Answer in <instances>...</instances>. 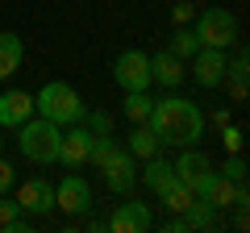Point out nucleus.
I'll return each instance as SVG.
<instances>
[{"label": "nucleus", "instance_id": "f8f14e48", "mask_svg": "<svg viewBox=\"0 0 250 233\" xmlns=\"http://www.w3.org/2000/svg\"><path fill=\"white\" fill-rule=\"evenodd\" d=\"M29 116H34V92H25V88L0 92V129H17Z\"/></svg>", "mask_w": 250, "mask_h": 233}, {"label": "nucleus", "instance_id": "cd10ccee", "mask_svg": "<svg viewBox=\"0 0 250 233\" xmlns=\"http://www.w3.org/2000/svg\"><path fill=\"white\" fill-rule=\"evenodd\" d=\"M192 13H196V4H192V0H179L175 9H171V21H175V25H188V21H192Z\"/></svg>", "mask_w": 250, "mask_h": 233}, {"label": "nucleus", "instance_id": "1a4fd4ad", "mask_svg": "<svg viewBox=\"0 0 250 233\" xmlns=\"http://www.w3.org/2000/svg\"><path fill=\"white\" fill-rule=\"evenodd\" d=\"M100 171H104L108 192H117V196H129V192L138 188V158L125 150V146H121V150H117V154H113V158H108Z\"/></svg>", "mask_w": 250, "mask_h": 233}, {"label": "nucleus", "instance_id": "4be33fe9", "mask_svg": "<svg viewBox=\"0 0 250 233\" xmlns=\"http://www.w3.org/2000/svg\"><path fill=\"white\" fill-rule=\"evenodd\" d=\"M150 92H125V121H134V125H142L146 116H150Z\"/></svg>", "mask_w": 250, "mask_h": 233}, {"label": "nucleus", "instance_id": "2f4dec72", "mask_svg": "<svg viewBox=\"0 0 250 233\" xmlns=\"http://www.w3.org/2000/svg\"><path fill=\"white\" fill-rule=\"evenodd\" d=\"M163 229H167V233H184V229H188V221H184V216H171Z\"/></svg>", "mask_w": 250, "mask_h": 233}, {"label": "nucleus", "instance_id": "2eb2a0df", "mask_svg": "<svg viewBox=\"0 0 250 233\" xmlns=\"http://www.w3.org/2000/svg\"><path fill=\"white\" fill-rule=\"evenodd\" d=\"M21 63H25V42H21L17 34H0V79H9V75L21 71Z\"/></svg>", "mask_w": 250, "mask_h": 233}, {"label": "nucleus", "instance_id": "7ed1b4c3", "mask_svg": "<svg viewBox=\"0 0 250 233\" xmlns=\"http://www.w3.org/2000/svg\"><path fill=\"white\" fill-rule=\"evenodd\" d=\"M59 137H62V125H54L46 116H29L17 125V150L38 167H50L59 158Z\"/></svg>", "mask_w": 250, "mask_h": 233}, {"label": "nucleus", "instance_id": "a878e982", "mask_svg": "<svg viewBox=\"0 0 250 233\" xmlns=\"http://www.w3.org/2000/svg\"><path fill=\"white\" fill-rule=\"evenodd\" d=\"M17 216H21V204H17V200H9V192H4V196H0V225L17 221Z\"/></svg>", "mask_w": 250, "mask_h": 233}, {"label": "nucleus", "instance_id": "6e6552de", "mask_svg": "<svg viewBox=\"0 0 250 233\" xmlns=\"http://www.w3.org/2000/svg\"><path fill=\"white\" fill-rule=\"evenodd\" d=\"M188 63H192V79H196L205 92H213V88L225 83V63H229L225 50H217V46H200Z\"/></svg>", "mask_w": 250, "mask_h": 233}, {"label": "nucleus", "instance_id": "4468645a", "mask_svg": "<svg viewBox=\"0 0 250 233\" xmlns=\"http://www.w3.org/2000/svg\"><path fill=\"white\" fill-rule=\"evenodd\" d=\"M171 179H175V167H171L163 154H150V158H142V167H138V183H146L150 192H163Z\"/></svg>", "mask_w": 250, "mask_h": 233}, {"label": "nucleus", "instance_id": "423d86ee", "mask_svg": "<svg viewBox=\"0 0 250 233\" xmlns=\"http://www.w3.org/2000/svg\"><path fill=\"white\" fill-rule=\"evenodd\" d=\"M92 129L83 125H62V137H59V158L54 162H62L67 171H80V167H88V154H92Z\"/></svg>", "mask_w": 250, "mask_h": 233}, {"label": "nucleus", "instance_id": "20e7f679", "mask_svg": "<svg viewBox=\"0 0 250 233\" xmlns=\"http://www.w3.org/2000/svg\"><path fill=\"white\" fill-rule=\"evenodd\" d=\"M192 34L200 38V46L229 50V46H238L242 25H238V17H233L229 9H205V13L196 17V25H192Z\"/></svg>", "mask_w": 250, "mask_h": 233}, {"label": "nucleus", "instance_id": "412c9836", "mask_svg": "<svg viewBox=\"0 0 250 233\" xmlns=\"http://www.w3.org/2000/svg\"><path fill=\"white\" fill-rule=\"evenodd\" d=\"M233 192H238V183H233V179H225V175H217V179H213V188L205 192V200L217 208V213H221V208H233Z\"/></svg>", "mask_w": 250, "mask_h": 233}, {"label": "nucleus", "instance_id": "7c9ffc66", "mask_svg": "<svg viewBox=\"0 0 250 233\" xmlns=\"http://www.w3.org/2000/svg\"><path fill=\"white\" fill-rule=\"evenodd\" d=\"M205 121H213L217 129H221V125H229V108H217V113H213V116H205Z\"/></svg>", "mask_w": 250, "mask_h": 233}, {"label": "nucleus", "instance_id": "aec40b11", "mask_svg": "<svg viewBox=\"0 0 250 233\" xmlns=\"http://www.w3.org/2000/svg\"><path fill=\"white\" fill-rule=\"evenodd\" d=\"M167 50H171V54H175L179 63H188V58H192V54H196V50H200V38H196V34H192V29H188V25H179V29H175V34H171V46H167Z\"/></svg>", "mask_w": 250, "mask_h": 233}, {"label": "nucleus", "instance_id": "9d476101", "mask_svg": "<svg viewBox=\"0 0 250 233\" xmlns=\"http://www.w3.org/2000/svg\"><path fill=\"white\" fill-rule=\"evenodd\" d=\"M21 204V213H29V216H46V213H54V183L50 179H25L17 188V196H13Z\"/></svg>", "mask_w": 250, "mask_h": 233}, {"label": "nucleus", "instance_id": "393cba45", "mask_svg": "<svg viewBox=\"0 0 250 233\" xmlns=\"http://www.w3.org/2000/svg\"><path fill=\"white\" fill-rule=\"evenodd\" d=\"M242 137H246V134H242V125H233V121H229V125H221V142H225V150H229V154H242Z\"/></svg>", "mask_w": 250, "mask_h": 233}, {"label": "nucleus", "instance_id": "f3484780", "mask_svg": "<svg viewBox=\"0 0 250 233\" xmlns=\"http://www.w3.org/2000/svg\"><path fill=\"white\" fill-rule=\"evenodd\" d=\"M171 167H175V175H179L184 183H192V179L200 175V171H208L213 162H208L205 154H200V146H184V154H179V158L171 162Z\"/></svg>", "mask_w": 250, "mask_h": 233}, {"label": "nucleus", "instance_id": "9b49d317", "mask_svg": "<svg viewBox=\"0 0 250 233\" xmlns=\"http://www.w3.org/2000/svg\"><path fill=\"white\" fill-rule=\"evenodd\" d=\"M154 225V213L146 200H125V204H117V213L108 216V229L113 233H146Z\"/></svg>", "mask_w": 250, "mask_h": 233}, {"label": "nucleus", "instance_id": "a211bd4d", "mask_svg": "<svg viewBox=\"0 0 250 233\" xmlns=\"http://www.w3.org/2000/svg\"><path fill=\"white\" fill-rule=\"evenodd\" d=\"M184 221H188V229H217V208L196 196L192 204L184 208Z\"/></svg>", "mask_w": 250, "mask_h": 233}, {"label": "nucleus", "instance_id": "c85d7f7f", "mask_svg": "<svg viewBox=\"0 0 250 233\" xmlns=\"http://www.w3.org/2000/svg\"><path fill=\"white\" fill-rule=\"evenodd\" d=\"M4 233H29V213H21L17 221H9V225H0Z\"/></svg>", "mask_w": 250, "mask_h": 233}, {"label": "nucleus", "instance_id": "b1692460", "mask_svg": "<svg viewBox=\"0 0 250 233\" xmlns=\"http://www.w3.org/2000/svg\"><path fill=\"white\" fill-rule=\"evenodd\" d=\"M217 175H225V179L242 183V179H246V158H242V154H229V158H225V167L217 171Z\"/></svg>", "mask_w": 250, "mask_h": 233}, {"label": "nucleus", "instance_id": "5701e85b", "mask_svg": "<svg viewBox=\"0 0 250 233\" xmlns=\"http://www.w3.org/2000/svg\"><path fill=\"white\" fill-rule=\"evenodd\" d=\"M83 125H88L92 134H113V113H104V108H92V113L83 116Z\"/></svg>", "mask_w": 250, "mask_h": 233}, {"label": "nucleus", "instance_id": "ddd939ff", "mask_svg": "<svg viewBox=\"0 0 250 233\" xmlns=\"http://www.w3.org/2000/svg\"><path fill=\"white\" fill-rule=\"evenodd\" d=\"M150 79L159 83V88H171V92H175L179 83L188 79V67L179 63L171 50H159V54H150Z\"/></svg>", "mask_w": 250, "mask_h": 233}, {"label": "nucleus", "instance_id": "0eeeda50", "mask_svg": "<svg viewBox=\"0 0 250 233\" xmlns=\"http://www.w3.org/2000/svg\"><path fill=\"white\" fill-rule=\"evenodd\" d=\"M54 208H62L67 216L92 213V188H88V179H83L80 171H71V175L59 179V188H54Z\"/></svg>", "mask_w": 250, "mask_h": 233}, {"label": "nucleus", "instance_id": "f257e3e1", "mask_svg": "<svg viewBox=\"0 0 250 233\" xmlns=\"http://www.w3.org/2000/svg\"><path fill=\"white\" fill-rule=\"evenodd\" d=\"M146 125L154 129V137H159L163 146H200V137H205V113H200V104H192L188 96H179V92H171V96H159L150 104V116H146Z\"/></svg>", "mask_w": 250, "mask_h": 233}, {"label": "nucleus", "instance_id": "dca6fc26", "mask_svg": "<svg viewBox=\"0 0 250 233\" xmlns=\"http://www.w3.org/2000/svg\"><path fill=\"white\" fill-rule=\"evenodd\" d=\"M125 150H129L138 162H142V158H150V154H159V150H163V142L154 137V129L142 121V125H134V129H129V137H125Z\"/></svg>", "mask_w": 250, "mask_h": 233}, {"label": "nucleus", "instance_id": "bb28decb", "mask_svg": "<svg viewBox=\"0 0 250 233\" xmlns=\"http://www.w3.org/2000/svg\"><path fill=\"white\" fill-rule=\"evenodd\" d=\"M13 183H17V171H13L9 158H0V196H4V192H13Z\"/></svg>", "mask_w": 250, "mask_h": 233}, {"label": "nucleus", "instance_id": "c756f323", "mask_svg": "<svg viewBox=\"0 0 250 233\" xmlns=\"http://www.w3.org/2000/svg\"><path fill=\"white\" fill-rule=\"evenodd\" d=\"M225 83H229V96L242 104V100H246V79H229V75H225Z\"/></svg>", "mask_w": 250, "mask_h": 233}, {"label": "nucleus", "instance_id": "39448f33", "mask_svg": "<svg viewBox=\"0 0 250 233\" xmlns=\"http://www.w3.org/2000/svg\"><path fill=\"white\" fill-rule=\"evenodd\" d=\"M113 79L121 92H150V54L142 50H121L113 58Z\"/></svg>", "mask_w": 250, "mask_h": 233}, {"label": "nucleus", "instance_id": "f03ea898", "mask_svg": "<svg viewBox=\"0 0 250 233\" xmlns=\"http://www.w3.org/2000/svg\"><path fill=\"white\" fill-rule=\"evenodd\" d=\"M34 113L54 121V125H80L88 116V104H83V96L67 79H50L34 92Z\"/></svg>", "mask_w": 250, "mask_h": 233}, {"label": "nucleus", "instance_id": "6ab92c4d", "mask_svg": "<svg viewBox=\"0 0 250 233\" xmlns=\"http://www.w3.org/2000/svg\"><path fill=\"white\" fill-rule=\"evenodd\" d=\"M159 200H163V208H171V213H184V208L192 204L196 196H192V188H188V183H184V179L175 175V179H171L167 188L159 192Z\"/></svg>", "mask_w": 250, "mask_h": 233}]
</instances>
